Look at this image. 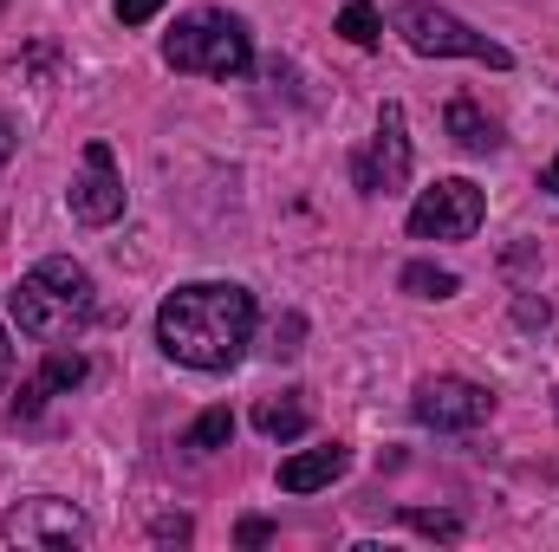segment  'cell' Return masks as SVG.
<instances>
[{"mask_svg": "<svg viewBox=\"0 0 559 552\" xmlns=\"http://www.w3.org/2000/svg\"><path fill=\"white\" fill-rule=\"evenodd\" d=\"M384 7H391V26L404 33V46L423 52V59H475L488 72H508L514 65L508 46H495L488 33H475L468 20H455V13H442L429 0H384Z\"/></svg>", "mask_w": 559, "mask_h": 552, "instance_id": "obj_4", "label": "cell"}, {"mask_svg": "<svg viewBox=\"0 0 559 552\" xmlns=\"http://www.w3.org/2000/svg\"><path fill=\"white\" fill-rule=\"evenodd\" d=\"M7 312H13V325H20L26 338L66 345V338H79V332L98 319V286H92V274H85L79 261L52 254V261H39L33 274H20V286L7 292Z\"/></svg>", "mask_w": 559, "mask_h": 552, "instance_id": "obj_2", "label": "cell"}, {"mask_svg": "<svg viewBox=\"0 0 559 552\" xmlns=\"http://www.w3.org/2000/svg\"><path fill=\"white\" fill-rule=\"evenodd\" d=\"M345 468H352V455H345L338 442H325V448L286 455V461H280V488H286V494H319V488H332Z\"/></svg>", "mask_w": 559, "mask_h": 552, "instance_id": "obj_10", "label": "cell"}, {"mask_svg": "<svg viewBox=\"0 0 559 552\" xmlns=\"http://www.w3.org/2000/svg\"><path fill=\"white\" fill-rule=\"evenodd\" d=\"M254 338V292L235 279H189L156 305V345L189 371H235Z\"/></svg>", "mask_w": 559, "mask_h": 552, "instance_id": "obj_1", "label": "cell"}, {"mask_svg": "<svg viewBox=\"0 0 559 552\" xmlns=\"http://www.w3.org/2000/svg\"><path fill=\"white\" fill-rule=\"evenodd\" d=\"M72 215L85 228H111L124 215V176H118V156L111 143H85V169L72 182Z\"/></svg>", "mask_w": 559, "mask_h": 552, "instance_id": "obj_9", "label": "cell"}, {"mask_svg": "<svg viewBox=\"0 0 559 552\" xmlns=\"http://www.w3.org/2000/svg\"><path fill=\"white\" fill-rule=\"evenodd\" d=\"M150 533H156V540H189V533H195V527H189V520H182V514H163V520H156V527H150Z\"/></svg>", "mask_w": 559, "mask_h": 552, "instance_id": "obj_20", "label": "cell"}, {"mask_svg": "<svg viewBox=\"0 0 559 552\" xmlns=\"http://www.w3.org/2000/svg\"><path fill=\"white\" fill-rule=\"evenodd\" d=\"M404 527H417L429 540H462V520L455 514H423V507H404Z\"/></svg>", "mask_w": 559, "mask_h": 552, "instance_id": "obj_17", "label": "cell"}, {"mask_svg": "<svg viewBox=\"0 0 559 552\" xmlns=\"http://www.w3.org/2000/svg\"><path fill=\"white\" fill-rule=\"evenodd\" d=\"M397 286H404L411 299H455V292H462V279L449 274V267H436V261H411V267L397 274Z\"/></svg>", "mask_w": 559, "mask_h": 552, "instance_id": "obj_13", "label": "cell"}, {"mask_svg": "<svg viewBox=\"0 0 559 552\" xmlns=\"http://www.w3.org/2000/svg\"><path fill=\"white\" fill-rule=\"evenodd\" d=\"M442 124H449L455 149H468V156H488V149H501V124H495V118H488L475 98H449Z\"/></svg>", "mask_w": 559, "mask_h": 552, "instance_id": "obj_11", "label": "cell"}, {"mask_svg": "<svg viewBox=\"0 0 559 552\" xmlns=\"http://www.w3.org/2000/svg\"><path fill=\"white\" fill-rule=\"evenodd\" d=\"M0 533H7L13 547H85V540H92V520H85L72 501H59V494H33V501L7 507Z\"/></svg>", "mask_w": 559, "mask_h": 552, "instance_id": "obj_8", "label": "cell"}, {"mask_svg": "<svg viewBox=\"0 0 559 552\" xmlns=\"http://www.w3.org/2000/svg\"><path fill=\"white\" fill-rule=\"evenodd\" d=\"M254 429H261L267 442H293V435L312 429V410H306L299 391H280V397H261V404H254Z\"/></svg>", "mask_w": 559, "mask_h": 552, "instance_id": "obj_12", "label": "cell"}, {"mask_svg": "<svg viewBox=\"0 0 559 552\" xmlns=\"http://www.w3.org/2000/svg\"><path fill=\"white\" fill-rule=\"evenodd\" d=\"M0 7H7V0H0Z\"/></svg>", "mask_w": 559, "mask_h": 552, "instance_id": "obj_24", "label": "cell"}, {"mask_svg": "<svg viewBox=\"0 0 559 552\" xmlns=\"http://www.w3.org/2000/svg\"><path fill=\"white\" fill-rule=\"evenodd\" d=\"M488 221V195L468 176H442L436 189H423L411 208V235L417 241H468Z\"/></svg>", "mask_w": 559, "mask_h": 552, "instance_id": "obj_5", "label": "cell"}, {"mask_svg": "<svg viewBox=\"0 0 559 552\" xmlns=\"http://www.w3.org/2000/svg\"><path fill=\"white\" fill-rule=\"evenodd\" d=\"M111 13H118L124 26H143V20H156V13H163V0H111Z\"/></svg>", "mask_w": 559, "mask_h": 552, "instance_id": "obj_18", "label": "cell"}, {"mask_svg": "<svg viewBox=\"0 0 559 552\" xmlns=\"http://www.w3.org/2000/svg\"><path fill=\"white\" fill-rule=\"evenodd\" d=\"M228 435H235V416H228V404H215V410H202L195 422H189L182 448H195V455H215V448H228Z\"/></svg>", "mask_w": 559, "mask_h": 552, "instance_id": "obj_14", "label": "cell"}, {"mask_svg": "<svg viewBox=\"0 0 559 552\" xmlns=\"http://www.w3.org/2000/svg\"><path fill=\"white\" fill-rule=\"evenodd\" d=\"M411 182V131H404V105L378 111V137L352 156V189L358 195H397Z\"/></svg>", "mask_w": 559, "mask_h": 552, "instance_id": "obj_7", "label": "cell"}, {"mask_svg": "<svg viewBox=\"0 0 559 552\" xmlns=\"http://www.w3.org/2000/svg\"><path fill=\"white\" fill-rule=\"evenodd\" d=\"M338 33H345L352 46H365V52H371V46L384 39V13H378L371 0H352V7H338Z\"/></svg>", "mask_w": 559, "mask_h": 552, "instance_id": "obj_15", "label": "cell"}, {"mask_svg": "<svg viewBox=\"0 0 559 552\" xmlns=\"http://www.w3.org/2000/svg\"><path fill=\"white\" fill-rule=\"evenodd\" d=\"M7 156H13V124L0 118V169H7Z\"/></svg>", "mask_w": 559, "mask_h": 552, "instance_id": "obj_22", "label": "cell"}, {"mask_svg": "<svg viewBox=\"0 0 559 552\" xmlns=\"http://www.w3.org/2000/svg\"><path fill=\"white\" fill-rule=\"evenodd\" d=\"M411 416L436 435H468L495 416V391L468 384V377H423L417 397H411Z\"/></svg>", "mask_w": 559, "mask_h": 552, "instance_id": "obj_6", "label": "cell"}, {"mask_svg": "<svg viewBox=\"0 0 559 552\" xmlns=\"http://www.w3.org/2000/svg\"><path fill=\"white\" fill-rule=\"evenodd\" d=\"M235 540H241V547H267V540H274V520H261V514H248V520L235 527Z\"/></svg>", "mask_w": 559, "mask_h": 552, "instance_id": "obj_19", "label": "cell"}, {"mask_svg": "<svg viewBox=\"0 0 559 552\" xmlns=\"http://www.w3.org/2000/svg\"><path fill=\"white\" fill-rule=\"evenodd\" d=\"M547 189H554V195H559V156H554V169H547Z\"/></svg>", "mask_w": 559, "mask_h": 552, "instance_id": "obj_23", "label": "cell"}, {"mask_svg": "<svg viewBox=\"0 0 559 552\" xmlns=\"http://www.w3.org/2000/svg\"><path fill=\"white\" fill-rule=\"evenodd\" d=\"M85 371H92V364H85L79 351L52 345V351H46V364H39V384H46V391L59 397V391H79V384H85Z\"/></svg>", "mask_w": 559, "mask_h": 552, "instance_id": "obj_16", "label": "cell"}, {"mask_svg": "<svg viewBox=\"0 0 559 552\" xmlns=\"http://www.w3.org/2000/svg\"><path fill=\"white\" fill-rule=\"evenodd\" d=\"M163 65L169 72H202V79H241L254 65V39L235 13L222 7H202V13H182L163 39Z\"/></svg>", "mask_w": 559, "mask_h": 552, "instance_id": "obj_3", "label": "cell"}, {"mask_svg": "<svg viewBox=\"0 0 559 552\" xmlns=\"http://www.w3.org/2000/svg\"><path fill=\"white\" fill-rule=\"evenodd\" d=\"M7 377H13V345H7V325H0V391H7Z\"/></svg>", "mask_w": 559, "mask_h": 552, "instance_id": "obj_21", "label": "cell"}]
</instances>
